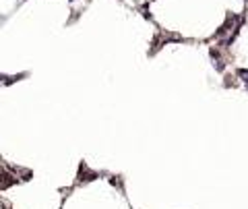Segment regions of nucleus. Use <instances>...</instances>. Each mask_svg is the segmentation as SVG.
<instances>
[{
  "label": "nucleus",
  "mask_w": 248,
  "mask_h": 209,
  "mask_svg": "<svg viewBox=\"0 0 248 209\" xmlns=\"http://www.w3.org/2000/svg\"><path fill=\"white\" fill-rule=\"evenodd\" d=\"M238 75H240V77H244V83L248 85V71H244V68H240V71H238Z\"/></svg>",
  "instance_id": "nucleus-1"
}]
</instances>
